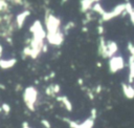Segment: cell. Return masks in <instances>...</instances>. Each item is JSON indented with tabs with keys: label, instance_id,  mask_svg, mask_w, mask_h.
<instances>
[{
	"label": "cell",
	"instance_id": "ba28073f",
	"mask_svg": "<svg viewBox=\"0 0 134 128\" xmlns=\"http://www.w3.org/2000/svg\"><path fill=\"white\" fill-rule=\"evenodd\" d=\"M17 63L16 58H8V59H0V68L1 69H9L13 68Z\"/></svg>",
	"mask_w": 134,
	"mask_h": 128
},
{
	"label": "cell",
	"instance_id": "7402d4cb",
	"mask_svg": "<svg viewBox=\"0 0 134 128\" xmlns=\"http://www.w3.org/2000/svg\"><path fill=\"white\" fill-rule=\"evenodd\" d=\"M1 108H2V111H3L5 114H8V113L10 112V106H9L7 103H2Z\"/></svg>",
	"mask_w": 134,
	"mask_h": 128
},
{
	"label": "cell",
	"instance_id": "60d3db41",
	"mask_svg": "<svg viewBox=\"0 0 134 128\" xmlns=\"http://www.w3.org/2000/svg\"><path fill=\"white\" fill-rule=\"evenodd\" d=\"M0 89H2V90H4V89H5V86H4L3 84H0Z\"/></svg>",
	"mask_w": 134,
	"mask_h": 128
},
{
	"label": "cell",
	"instance_id": "ffe728a7",
	"mask_svg": "<svg viewBox=\"0 0 134 128\" xmlns=\"http://www.w3.org/2000/svg\"><path fill=\"white\" fill-rule=\"evenodd\" d=\"M30 55H31V47L29 45H26L23 50H22V59H26V58H30Z\"/></svg>",
	"mask_w": 134,
	"mask_h": 128
},
{
	"label": "cell",
	"instance_id": "7c38bea8",
	"mask_svg": "<svg viewBox=\"0 0 134 128\" xmlns=\"http://www.w3.org/2000/svg\"><path fill=\"white\" fill-rule=\"evenodd\" d=\"M98 55L103 58H107V42L105 41V38L103 36L99 37L98 40Z\"/></svg>",
	"mask_w": 134,
	"mask_h": 128
},
{
	"label": "cell",
	"instance_id": "8d00e7d4",
	"mask_svg": "<svg viewBox=\"0 0 134 128\" xmlns=\"http://www.w3.org/2000/svg\"><path fill=\"white\" fill-rule=\"evenodd\" d=\"M2 55H3V47L0 44V59H2Z\"/></svg>",
	"mask_w": 134,
	"mask_h": 128
},
{
	"label": "cell",
	"instance_id": "30bf717a",
	"mask_svg": "<svg viewBox=\"0 0 134 128\" xmlns=\"http://www.w3.org/2000/svg\"><path fill=\"white\" fill-rule=\"evenodd\" d=\"M55 100H57L58 102H60V103L64 106V108H65L67 111H69V112L72 111V103H71V101H70L66 95H58V97L55 98Z\"/></svg>",
	"mask_w": 134,
	"mask_h": 128
},
{
	"label": "cell",
	"instance_id": "d590c367",
	"mask_svg": "<svg viewBox=\"0 0 134 128\" xmlns=\"http://www.w3.org/2000/svg\"><path fill=\"white\" fill-rule=\"evenodd\" d=\"M130 19H131V22L134 24V9H133V12L130 14Z\"/></svg>",
	"mask_w": 134,
	"mask_h": 128
},
{
	"label": "cell",
	"instance_id": "9c48e42d",
	"mask_svg": "<svg viewBox=\"0 0 134 128\" xmlns=\"http://www.w3.org/2000/svg\"><path fill=\"white\" fill-rule=\"evenodd\" d=\"M121 89H122V93L127 99H134V87L131 84H126L122 83L121 84Z\"/></svg>",
	"mask_w": 134,
	"mask_h": 128
},
{
	"label": "cell",
	"instance_id": "ee69618b",
	"mask_svg": "<svg viewBox=\"0 0 134 128\" xmlns=\"http://www.w3.org/2000/svg\"><path fill=\"white\" fill-rule=\"evenodd\" d=\"M5 1H9V0H5Z\"/></svg>",
	"mask_w": 134,
	"mask_h": 128
},
{
	"label": "cell",
	"instance_id": "4fadbf2b",
	"mask_svg": "<svg viewBox=\"0 0 134 128\" xmlns=\"http://www.w3.org/2000/svg\"><path fill=\"white\" fill-rule=\"evenodd\" d=\"M93 1L92 0H80V9L82 13H88L90 9H92L93 6Z\"/></svg>",
	"mask_w": 134,
	"mask_h": 128
},
{
	"label": "cell",
	"instance_id": "f6af8a7d",
	"mask_svg": "<svg viewBox=\"0 0 134 128\" xmlns=\"http://www.w3.org/2000/svg\"><path fill=\"white\" fill-rule=\"evenodd\" d=\"M0 29H1V27H0Z\"/></svg>",
	"mask_w": 134,
	"mask_h": 128
},
{
	"label": "cell",
	"instance_id": "1f68e13d",
	"mask_svg": "<svg viewBox=\"0 0 134 128\" xmlns=\"http://www.w3.org/2000/svg\"><path fill=\"white\" fill-rule=\"evenodd\" d=\"M100 91H102V86L100 85H97L95 87V89H94V93H99Z\"/></svg>",
	"mask_w": 134,
	"mask_h": 128
},
{
	"label": "cell",
	"instance_id": "4dcf8cb0",
	"mask_svg": "<svg viewBox=\"0 0 134 128\" xmlns=\"http://www.w3.org/2000/svg\"><path fill=\"white\" fill-rule=\"evenodd\" d=\"M97 34H98L99 36H102V35L104 34V27H103L102 24H99V25L97 26Z\"/></svg>",
	"mask_w": 134,
	"mask_h": 128
},
{
	"label": "cell",
	"instance_id": "7a4b0ae2",
	"mask_svg": "<svg viewBox=\"0 0 134 128\" xmlns=\"http://www.w3.org/2000/svg\"><path fill=\"white\" fill-rule=\"evenodd\" d=\"M44 9H45L44 23H45L47 34H55V33L60 31V27H61V23H62L61 19L58 18L57 16H54L51 13V9L49 7H44Z\"/></svg>",
	"mask_w": 134,
	"mask_h": 128
},
{
	"label": "cell",
	"instance_id": "44dd1931",
	"mask_svg": "<svg viewBox=\"0 0 134 128\" xmlns=\"http://www.w3.org/2000/svg\"><path fill=\"white\" fill-rule=\"evenodd\" d=\"M92 19H93V16H92V12H88V13H86L85 14V19H83V24L84 25H86L87 23H89L90 21H92Z\"/></svg>",
	"mask_w": 134,
	"mask_h": 128
},
{
	"label": "cell",
	"instance_id": "2e32d148",
	"mask_svg": "<svg viewBox=\"0 0 134 128\" xmlns=\"http://www.w3.org/2000/svg\"><path fill=\"white\" fill-rule=\"evenodd\" d=\"M75 22L74 21H72V20H70V21H68L65 25H64V27H63V33L65 34V35H68V33H69V30H71L72 28H74L75 27Z\"/></svg>",
	"mask_w": 134,
	"mask_h": 128
},
{
	"label": "cell",
	"instance_id": "8fae6325",
	"mask_svg": "<svg viewBox=\"0 0 134 128\" xmlns=\"http://www.w3.org/2000/svg\"><path fill=\"white\" fill-rule=\"evenodd\" d=\"M118 50V46L114 41H107V58H112Z\"/></svg>",
	"mask_w": 134,
	"mask_h": 128
},
{
	"label": "cell",
	"instance_id": "74e56055",
	"mask_svg": "<svg viewBox=\"0 0 134 128\" xmlns=\"http://www.w3.org/2000/svg\"><path fill=\"white\" fill-rule=\"evenodd\" d=\"M77 83H79V85H81V86H82V85H83V83H84V82H83V79H82V78H80V79L77 80Z\"/></svg>",
	"mask_w": 134,
	"mask_h": 128
},
{
	"label": "cell",
	"instance_id": "f1b7e54d",
	"mask_svg": "<svg viewBox=\"0 0 134 128\" xmlns=\"http://www.w3.org/2000/svg\"><path fill=\"white\" fill-rule=\"evenodd\" d=\"M128 49H129L131 56H134V44L129 43V44H128Z\"/></svg>",
	"mask_w": 134,
	"mask_h": 128
},
{
	"label": "cell",
	"instance_id": "484cf974",
	"mask_svg": "<svg viewBox=\"0 0 134 128\" xmlns=\"http://www.w3.org/2000/svg\"><path fill=\"white\" fill-rule=\"evenodd\" d=\"M86 92H87V95H88V98H89L90 100H93V99H94V91H92V89L87 88V89H86Z\"/></svg>",
	"mask_w": 134,
	"mask_h": 128
},
{
	"label": "cell",
	"instance_id": "8992f818",
	"mask_svg": "<svg viewBox=\"0 0 134 128\" xmlns=\"http://www.w3.org/2000/svg\"><path fill=\"white\" fill-rule=\"evenodd\" d=\"M29 15H30V10L24 9L23 12L19 13V14L15 17V22H16V25H17V28H18V29H21V28L23 27V25L25 24L26 19L29 17Z\"/></svg>",
	"mask_w": 134,
	"mask_h": 128
},
{
	"label": "cell",
	"instance_id": "f546056e",
	"mask_svg": "<svg viewBox=\"0 0 134 128\" xmlns=\"http://www.w3.org/2000/svg\"><path fill=\"white\" fill-rule=\"evenodd\" d=\"M54 76H55V72H54V71H51L49 74H47L46 77H44V80H45V81H47V80H49V79L54 78Z\"/></svg>",
	"mask_w": 134,
	"mask_h": 128
},
{
	"label": "cell",
	"instance_id": "d6986e66",
	"mask_svg": "<svg viewBox=\"0 0 134 128\" xmlns=\"http://www.w3.org/2000/svg\"><path fill=\"white\" fill-rule=\"evenodd\" d=\"M62 120H63L64 122H66V123L69 125L70 128H79V125H80L79 122L73 121V120H70V119H68V118H62Z\"/></svg>",
	"mask_w": 134,
	"mask_h": 128
},
{
	"label": "cell",
	"instance_id": "d6a6232c",
	"mask_svg": "<svg viewBox=\"0 0 134 128\" xmlns=\"http://www.w3.org/2000/svg\"><path fill=\"white\" fill-rule=\"evenodd\" d=\"M15 90L16 91H21L22 90V85L21 84H17L16 87H15Z\"/></svg>",
	"mask_w": 134,
	"mask_h": 128
},
{
	"label": "cell",
	"instance_id": "5b68a950",
	"mask_svg": "<svg viewBox=\"0 0 134 128\" xmlns=\"http://www.w3.org/2000/svg\"><path fill=\"white\" fill-rule=\"evenodd\" d=\"M65 40V34L63 31H58L55 34H47L46 41L52 46H61Z\"/></svg>",
	"mask_w": 134,
	"mask_h": 128
},
{
	"label": "cell",
	"instance_id": "5bb4252c",
	"mask_svg": "<svg viewBox=\"0 0 134 128\" xmlns=\"http://www.w3.org/2000/svg\"><path fill=\"white\" fill-rule=\"evenodd\" d=\"M10 13V5L8 1L0 0V15H5Z\"/></svg>",
	"mask_w": 134,
	"mask_h": 128
},
{
	"label": "cell",
	"instance_id": "e0dca14e",
	"mask_svg": "<svg viewBox=\"0 0 134 128\" xmlns=\"http://www.w3.org/2000/svg\"><path fill=\"white\" fill-rule=\"evenodd\" d=\"M91 10L94 12V13H96V14H98V15H100V16H103L106 13V10L103 8V6L100 5V3H94Z\"/></svg>",
	"mask_w": 134,
	"mask_h": 128
},
{
	"label": "cell",
	"instance_id": "6da1fadb",
	"mask_svg": "<svg viewBox=\"0 0 134 128\" xmlns=\"http://www.w3.org/2000/svg\"><path fill=\"white\" fill-rule=\"evenodd\" d=\"M23 102L29 111H35L39 102V91L36 86H27L23 90Z\"/></svg>",
	"mask_w": 134,
	"mask_h": 128
},
{
	"label": "cell",
	"instance_id": "52a82bcc",
	"mask_svg": "<svg viewBox=\"0 0 134 128\" xmlns=\"http://www.w3.org/2000/svg\"><path fill=\"white\" fill-rule=\"evenodd\" d=\"M61 91V86L59 84H55V83H52L50 85H48L46 88H45V93L46 95L50 97V98H57L58 93H60Z\"/></svg>",
	"mask_w": 134,
	"mask_h": 128
},
{
	"label": "cell",
	"instance_id": "ac0fdd59",
	"mask_svg": "<svg viewBox=\"0 0 134 128\" xmlns=\"http://www.w3.org/2000/svg\"><path fill=\"white\" fill-rule=\"evenodd\" d=\"M42 27H43V26H42L41 21H40V20H36V21L29 26V33L32 34V33H35L36 30H38V29H40V28H42Z\"/></svg>",
	"mask_w": 134,
	"mask_h": 128
},
{
	"label": "cell",
	"instance_id": "f35d334b",
	"mask_svg": "<svg viewBox=\"0 0 134 128\" xmlns=\"http://www.w3.org/2000/svg\"><path fill=\"white\" fill-rule=\"evenodd\" d=\"M82 31H83V33H87V31H88V28H87V26H83V28H82Z\"/></svg>",
	"mask_w": 134,
	"mask_h": 128
},
{
	"label": "cell",
	"instance_id": "603a6c76",
	"mask_svg": "<svg viewBox=\"0 0 134 128\" xmlns=\"http://www.w3.org/2000/svg\"><path fill=\"white\" fill-rule=\"evenodd\" d=\"M8 2L13 5H18V6H23L24 4V0H9Z\"/></svg>",
	"mask_w": 134,
	"mask_h": 128
},
{
	"label": "cell",
	"instance_id": "d4e9b609",
	"mask_svg": "<svg viewBox=\"0 0 134 128\" xmlns=\"http://www.w3.org/2000/svg\"><path fill=\"white\" fill-rule=\"evenodd\" d=\"M125 4H126V13L130 15V14L133 12V9H134V8H133L132 4H131V3H129V2H128V3H125Z\"/></svg>",
	"mask_w": 134,
	"mask_h": 128
},
{
	"label": "cell",
	"instance_id": "7bdbcfd3",
	"mask_svg": "<svg viewBox=\"0 0 134 128\" xmlns=\"http://www.w3.org/2000/svg\"><path fill=\"white\" fill-rule=\"evenodd\" d=\"M1 111H2V108H1V107H0V112H1Z\"/></svg>",
	"mask_w": 134,
	"mask_h": 128
},
{
	"label": "cell",
	"instance_id": "cb8c5ba5",
	"mask_svg": "<svg viewBox=\"0 0 134 128\" xmlns=\"http://www.w3.org/2000/svg\"><path fill=\"white\" fill-rule=\"evenodd\" d=\"M41 124H42V126H43L44 128H51V125H50L49 121L46 120V119H42V120H41Z\"/></svg>",
	"mask_w": 134,
	"mask_h": 128
},
{
	"label": "cell",
	"instance_id": "836d02e7",
	"mask_svg": "<svg viewBox=\"0 0 134 128\" xmlns=\"http://www.w3.org/2000/svg\"><path fill=\"white\" fill-rule=\"evenodd\" d=\"M47 49H48V44H47V43H45V44H44V46H43V50H42V52H43V54L47 52Z\"/></svg>",
	"mask_w": 134,
	"mask_h": 128
},
{
	"label": "cell",
	"instance_id": "277c9868",
	"mask_svg": "<svg viewBox=\"0 0 134 128\" xmlns=\"http://www.w3.org/2000/svg\"><path fill=\"white\" fill-rule=\"evenodd\" d=\"M125 66V61L124 58L120 56H113L109 60V70L112 73H115L122 69Z\"/></svg>",
	"mask_w": 134,
	"mask_h": 128
},
{
	"label": "cell",
	"instance_id": "4316f807",
	"mask_svg": "<svg viewBox=\"0 0 134 128\" xmlns=\"http://www.w3.org/2000/svg\"><path fill=\"white\" fill-rule=\"evenodd\" d=\"M96 115H97V111H96V108H92L90 110V118H92L93 120L96 119Z\"/></svg>",
	"mask_w": 134,
	"mask_h": 128
},
{
	"label": "cell",
	"instance_id": "3957f363",
	"mask_svg": "<svg viewBox=\"0 0 134 128\" xmlns=\"http://www.w3.org/2000/svg\"><path fill=\"white\" fill-rule=\"evenodd\" d=\"M122 13H126V4H125V3H121V4L116 5V6H115L112 10H110V12H106V13L102 16V19H100L99 23L103 22V21H109V20H111L112 18H115V17L121 15Z\"/></svg>",
	"mask_w": 134,
	"mask_h": 128
},
{
	"label": "cell",
	"instance_id": "9a60e30c",
	"mask_svg": "<svg viewBox=\"0 0 134 128\" xmlns=\"http://www.w3.org/2000/svg\"><path fill=\"white\" fill-rule=\"evenodd\" d=\"M94 121H95V120H93L92 118L89 116V118L86 119L84 122L80 123L79 128H93V126H94Z\"/></svg>",
	"mask_w": 134,
	"mask_h": 128
},
{
	"label": "cell",
	"instance_id": "ab89813d",
	"mask_svg": "<svg viewBox=\"0 0 134 128\" xmlns=\"http://www.w3.org/2000/svg\"><path fill=\"white\" fill-rule=\"evenodd\" d=\"M66 2H68V0H61V4H62V5H64Z\"/></svg>",
	"mask_w": 134,
	"mask_h": 128
},
{
	"label": "cell",
	"instance_id": "83f0119b",
	"mask_svg": "<svg viewBox=\"0 0 134 128\" xmlns=\"http://www.w3.org/2000/svg\"><path fill=\"white\" fill-rule=\"evenodd\" d=\"M23 7H24L25 9H28V10H30V9H31V3H30L28 0H24V4H23Z\"/></svg>",
	"mask_w": 134,
	"mask_h": 128
},
{
	"label": "cell",
	"instance_id": "e575fe53",
	"mask_svg": "<svg viewBox=\"0 0 134 128\" xmlns=\"http://www.w3.org/2000/svg\"><path fill=\"white\" fill-rule=\"evenodd\" d=\"M22 128H31V127L29 126V124L27 122H23L22 123Z\"/></svg>",
	"mask_w": 134,
	"mask_h": 128
},
{
	"label": "cell",
	"instance_id": "b9f144b4",
	"mask_svg": "<svg viewBox=\"0 0 134 128\" xmlns=\"http://www.w3.org/2000/svg\"><path fill=\"white\" fill-rule=\"evenodd\" d=\"M92 1H93V3H98L100 0H92Z\"/></svg>",
	"mask_w": 134,
	"mask_h": 128
}]
</instances>
